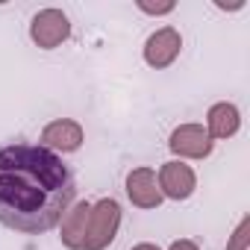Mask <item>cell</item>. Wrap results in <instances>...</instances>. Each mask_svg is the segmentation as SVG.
I'll use <instances>...</instances> for the list:
<instances>
[{
    "label": "cell",
    "mask_w": 250,
    "mask_h": 250,
    "mask_svg": "<svg viewBox=\"0 0 250 250\" xmlns=\"http://www.w3.org/2000/svg\"><path fill=\"white\" fill-rule=\"evenodd\" d=\"M77 183L71 168L42 145L0 147V224L39 235L53 229L74 203Z\"/></svg>",
    "instance_id": "6da1fadb"
},
{
    "label": "cell",
    "mask_w": 250,
    "mask_h": 250,
    "mask_svg": "<svg viewBox=\"0 0 250 250\" xmlns=\"http://www.w3.org/2000/svg\"><path fill=\"white\" fill-rule=\"evenodd\" d=\"M121 227V206L112 197H103L97 203H91V215H88V227H85V238H83V250H106Z\"/></svg>",
    "instance_id": "7a4b0ae2"
},
{
    "label": "cell",
    "mask_w": 250,
    "mask_h": 250,
    "mask_svg": "<svg viewBox=\"0 0 250 250\" xmlns=\"http://www.w3.org/2000/svg\"><path fill=\"white\" fill-rule=\"evenodd\" d=\"M71 36V21L62 9H42L30 24V39L42 50H53Z\"/></svg>",
    "instance_id": "3957f363"
},
{
    "label": "cell",
    "mask_w": 250,
    "mask_h": 250,
    "mask_svg": "<svg viewBox=\"0 0 250 250\" xmlns=\"http://www.w3.org/2000/svg\"><path fill=\"white\" fill-rule=\"evenodd\" d=\"M168 145L180 159H206L212 153V139H209L206 127H200V124H180L171 133Z\"/></svg>",
    "instance_id": "277c9868"
},
{
    "label": "cell",
    "mask_w": 250,
    "mask_h": 250,
    "mask_svg": "<svg viewBox=\"0 0 250 250\" xmlns=\"http://www.w3.org/2000/svg\"><path fill=\"white\" fill-rule=\"evenodd\" d=\"M156 180H159L162 197H171V200H186V197H191L194 188H197L194 171H191L186 162H180V159L165 162V165L159 168V177H156Z\"/></svg>",
    "instance_id": "5b68a950"
},
{
    "label": "cell",
    "mask_w": 250,
    "mask_h": 250,
    "mask_svg": "<svg viewBox=\"0 0 250 250\" xmlns=\"http://www.w3.org/2000/svg\"><path fill=\"white\" fill-rule=\"evenodd\" d=\"M180 50H183V36L174 27H162L145 42V62L150 68H168L180 56Z\"/></svg>",
    "instance_id": "8992f818"
},
{
    "label": "cell",
    "mask_w": 250,
    "mask_h": 250,
    "mask_svg": "<svg viewBox=\"0 0 250 250\" xmlns=\"http://www.w3.org/2000/svg\"><path fill=\"white\" fill-rule=\"evenodd\" d=\"M80 145H83V127L71 118L50 121L42 130V147L53 150L56 156L59 153H74V150H80Z\"/></svg>",
    "instance_id": "52a82bcc"
},
{
    "label": "cell",
    "mask_w": 250,
    "mask_h": 250,
    "mask_svg": "<svg viewBox=\"0 0 250 250\" xmlns=\"http://www.w3.org/2000/svg\"><path fill=\"white\" fill-rule=\"evenodd\" d=\"M127 194H130L133 206H139V209H156L162 203L156 171L153 168H133L127 174Z\"/></svg>",
    "instance_id": "ba28073f"
},
{
    "label": "cell",
    "mask_w": 250,
    "mask_h": 250,
    "mask_svg": "<svg viewBox=\"0 0 250 250\" xmlns=\"http://www.w3.org/2000/svg\"><path fill=\"white\" fill-rule=\"evenodd\" d=\"M88 215H91V203L80 200L74 203L65 215H62V244L68 250H83V238H85V227H88Z\"/></svg>",
    "instance_id": "9c48e42d"
},
{
    "label": "cell",
    "mask_w": 250,
    "mask_h": 250,
    "mask_svg": "<svg viewBox=\"0 0 250 250\" xmlns=\"http://www.w3.org/2000/svg\"><path fill=\"white\" fill-rule=\"evenodd\" d=\"M241 127V115L232 103H215L206 115V133L209 139H232Z\"/></svg>",
    "instance_id": "30bf717a"
},
{
    "label": "cell",
    "mask_w": 250,
    "mask_h": 250,
    "mask_svg": "<svg viewBox=\"0 0 250 250\" xmlns=\"http://www.w3.org/2000/svg\"><path fill=\"white\" fill-rule=\"evenodd\" d=\"M247 244H250V218H241V224L227 241V250H247Z\"/></svg>",
    "instance_id": "8fae6325"
},
{
    "label": "cell",
    "mask_w": 250,
    "mask_h": 250,
    "mask_svg": "<svg viewBox=\"0 0 250 250\" xmlns=\"http://www.w3.org/2000/svg\"><path fill=\"white\" fill-rule=\"evenodd\" d=\"M139 9L150 12V15H165V12L174 9V3H171V0H168V3H147V0H139Z\"/></svg>",
    "instance_id": "7c38bea8"
},
{
    "label": "cell",
    "mask_w": 250,
    "mask_h": 250,
    "mask_svg": "<svg viewBox=\"0 0 250 250\" xmlns=\"http://www.w3.org/2000/svg\"><path fill=\"white\" fill-rule=\"evenodd\" d=\"M168 250H200V247H197V244H194L191 238H180V241H174V244H171Z\"/></svg>",
    "instance_id": "4fadbf2b"
},
{
    "label": "cell",
    "mask_w": 250,
    "mask_h": 250,
    "mask_svg": "<svg viewBox=\"0 0 250 250\" xmlns=\"http://www.w3.org/2000/svg\"><path fill=\"white\" fill-rule=\"evenodd\" d=\"M133 250H159V247H156V244H150V241H142V244H136Z\"/></svg>",
    "instance_id": "5bb4252c"
}]
</instances>
